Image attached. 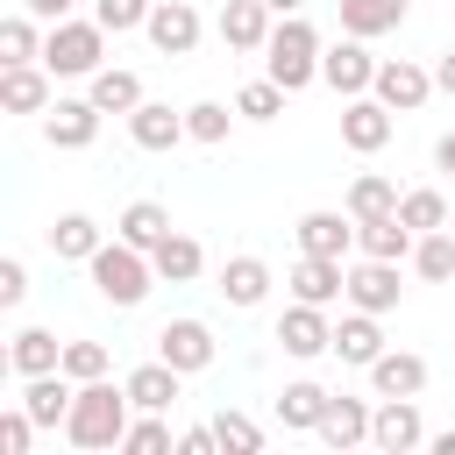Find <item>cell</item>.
<instances>
[{
  "instance_id": "7c38bea8",
  "label": "cell",
  "mask_w": 455,
  "mask_h": 455,
  "mask_svg": "<svg viewBox=\"0 0 455 455\" xmlns=\"http://www.w3.org/2000/svg\"><path fill=\"white\" fill-rule=\"evenodd\" d=\"M50 64H0V107L7 114H50L57 100H50Z\"/></svg>"
},
{
  "instance_id": "f35d334b",
  "label": "cell",
  "mask_w": 455,
  "mask_h": 455,
  "mask_svg": "<svg viewBox=\"0 0 455 455\" xmlns=\"http://www.w3.org/2000/svg\"><path fill=\"white\" fill-rule=\"evenodd\" d=\"M213 434H220V448H235V455H256V448H263V427H256L249 412H228V405L213 412Z\"/></svg>"
},
{
  "instance_id": "ee69618b",
  "label": "cell",
  "mask_w": 455,
  "mask_h": 455,
  "mask_svg": "<svg viewBox=\"0 0 455 455\" xmlns=\"http://www.w3.org/2000/svg\"><path fill=\"white\" fill-rule=\"evenodd\" d=\"M28 299V270H21V256H0V306H21Z\"/></svg>"
},
{
  "instance_id": "5bb4252c",
  "label": "cell",
  "mask_w": 455,
  "mask_h": 455,
  "mask_svg": "<svg viewBox=\"0 0 455 455\" xmlns=\"http://www.w3.org/2000/svg\"><path fill=\"white\" fill-rule=\"evenodd\" d=\"M149 43H156L164 57H192V50H199V7L156 0V7H149Z\"/></svg>"
},
{
  "instance_id": "52a82bcc",
  "label": "cell",
  "mask_w": 455,
  "mask_h": 455,
  "mask_svg": "<svg viewBox=\"0 0 455 455\" xmlns=\"http://www.w3.org/2000/svg\"><path fill=\"white\" fill-rule=\"evenodd\" d=\"M341 142H348L355 156H377V149L391 142V107H384L377 92H355V100H341Z\"/></svg>"
},
{
  "instance_id": "9c48e42d",
  "label": "cell",
  "mask_w": 455,
  "mask_h": 455,
  "mask_svg": "<svg viewBox=\"0 0 455 455\" xmlns=\"http://www.w3.org/2000/svg\"><path fill=\"white\" fill-rule=\"evenodd\" d=\"M419 441H427V419H419L412 398H384V405L370 412V448H384V455H412Z\"/></svg>"
},
{
  "instance_id": "7a4b0ae2",
  "label": "cell",
  "mask_w": 455,
  "mask_h": 455,
  "mask_svg": "<svg viewBox=\"0 0 455 455\" xmlns=\"http://www.w3.org/2000/svg\"><path fill=\"white\" fill-rule=\"evenodd\" d=\"M320 28L306 21V14H284L277 28H270V43H263V71L284 85V92H306L313 78H320Z\"/></svg>"
},
{
  "instance_id": "7bdbcfd3",
  "label": "cell",
  "mask_w": 455,
  "mask_h": 455,
  "mask_svg": "<svg viewBox=\"0 0 455 455\" xmlns=\"http://www.w3.org/2000/svg\"><path fill=\"white\" fill-rule=\"evenodd\" d=\"M28 441H36V419H28V405L0 412V455H28Z\"/></svg>"
},
{
  "instance_id": "484cf974",
  "label": "cell",
  "mask_w": 455,
  "mask_h": 455,
  "mask_svg": "<svg viewBox=\"0 0 455 455\" xmlns=\"http://www.w3.org/2000/svg\"><path fill=\"white\" fill-rule=\"evenodd\" d=\"M50 256H57V263H92V256H100V220H92V213H57Z\"/></svg>"
},
{
  "instance_id": "f546056e",
  "label": "cell",
  "mask_w": 455,
  "mask_h": 455,
  "mask_svg": "<svg viewBox=\"0 0 455 455\" xmlns=\"http://www.w3.org/2000/svg\"><path fill=\"white\" fill-rule=\"evenodd\" d=\"M7 363H14L21 377H43V370H64V341H57L50 327H21V334H14V348H7Z\"/></svg>"
},
{
  "instance_id": "f907efd6",
  "label": "cell",
  "mask_w": 455,
  "mask_h": 455,
  "mask_svg": "<svg viewBox=\"0 0 455 455\" xmlns=\"http://www.w3.org/2000/svg\"><path fill=\"white\" fill-rule=\"evenodd\" d=\"M263 7H270V14H299L306 0H263Z\"/></svg>"
},
{
  "instance_id": "7402d4cb",
  "label": "cell",
  "mask_w": 455,
  "mask_h": 455,
  "mask_svg": "<svg viewBox=\"0 0 455 455\" xmlns=\"http://www.w3.org/2000/svg\"><path fill=\"white\" fill-rule=\"evenodd\" d=\"M121 384H128V398H135V412H171V398H178V384H185V370H171V363L156 355V363H142V370H128Z\"/></svg>"
},
{
  "instance_id": "8fae6325",
  "label": "cell",
  "mask_w": 455,
  "mask_h": 455,
  "mask_svg": "<svg viewBox=\"0 0 455 455\" xmlns=\"http://www.w3.org/2000/svg\"><path fill=\"white\" fill-rule=\"evenodd\" d=\"M156 355H164L171 370L199 377V370L213 363V327H206V320H164V334H156Z\"/></svg>"
},
{
  "instance_id": "ab89813d",
  "label": "cell",
  "mask_w": 455,
  "mask_h": 455,
  "mask_svg": "<svg viewBox=\"0 0 455 455\" xmlns=\"http://www.w3.org/2000/svg\"><path fill=\"white\" fill-rule=\"evenodd\" d=\"M121 448H128V455H164V448H178V434H171V427H164L156 412H142V419H128Z\"/></svg>"
},
{
  "instance_id": "f1b7e54d",
  "label": "cell",
  "mask_w": 455,
  "mask_h": 455,
  "mask_svg": "<svg viewBox=\"0 0 455 455\" xmlns=\"http://www.w3.org/2000/svg\"><path fill=\"white\" fill-rule=\"evenodd\" d=\"M320 441H327V448H355V441H370V405L334 391L327 412H320Z\"/></svg>"
},
{
  "instance_id": "e575fe53",
  "label": "cell",
  "mask_w": 455,
  "mask_h": 455,
  "mask_svg": "<svg viewBox=\"0 0 455 455\" xmlns=\"http://www.w3.org/2000/svg\"><path fill=\"white\" fill-rule=\"evenodd\" d=\"M412 270H419L427 284H448V277H455V235H448V228L419 235V242H412Z\"/></svg>"
},
{
  "instance_id": "4316f807",
  "label": "cell",
  "mask_w": 455,
  "mask_h": 455,
  "mask_svg": "<svg viewBox=\"0 0 455 455\" xmlns=\"http://www.w3.org/2000/svg\"><path fill=\"white\" fill-rule=\"evenodd\" d=\"M149 263H156V277H164V284H192V277L206 270V249H199L192 235H178V228H171V235L149 249Z\"/></svg>"
},
{
  "instance_id": "9a60e30c",
  "label": "cell",
  "mask_w": 455,
  "mask_h": 455,
  "mask_svg": "<svg viewBox=\"0 0 455 455\" xmlns=\"http://www.w3.org/2000/svg\"><path fill=\"white\" fill-rule=\"evenodd\" d=\"M299 249L306 256H348L355 249V213H327V206H313V213H299Z\"/></svg>"
},
{
  "instance_id": "30bf717a",
  "label": "cell",
  "mask_w": 455,
  "mask_h": 455,
  "mask_svg": "<svg viewBox=\"0 0 455 455\" xmlns=\"http://www.w3.org/2000/svg\"><path fill=\"white\" fill-rule=\"evenodd\" d=\"M391 114H412V107H427V92H434V71H419L412 57H384L377 64V85H370Z\"/></svg>"
},
{
  "instance_id": "c3c4849f",
  "label": "cell",
  "mask_w": 455,
  "mask_h": 455,
  "mask_svg": "<svg viewBox=\"0 0 455 455\" xmlns=\"http://www.w3.org/2000/svg\"><path fill=\"white\" fill-rule=\"evenodd\" d=\"M434 164H441V171H448V178H455V128H448V135H441V142H434Z\"/></svg>"
},
{
  "instance_id": "d4e9b609",
  "label": "cell",
  "mask_w": 455,
  "mask_h": 455,
  "mask_svg": "<svg viewBox=\"0 0 455 455\" xmlns=\"http://www.w3.org/2000/svg\"><path fill=\"white\" fill-rule=\"evenodd\" d=\"M85 85H92L85 100H92L100 114H135V107H142V78H135V71H121V64H100Z\"/></svg>"
},
{
  "instance_id": "d590c367",
  "label": "cell",
  "mask_w": 455,
  "mask_h": 455,
  "mask_svg": "<svg viewBox=\"0 0 455 455\" xmlns=\"http://www.w3.org/2000/svg\"><path fill=\"white\" fill-rule=\"evenodd\" d=\"M284 100H291V92L263 71V78H249V85L235 92V114H242V121H277V114H284Z\"/></svg>"
},
{
  "instance_id": "4fadbf2b",
  "label": "cell",
  "mask_w": 455,
  "mask_h": 455,
  "mask_svg": "<svg viewBox=\"0 0 455 455\" xmlns=\"http://www.w3.org/2000/svg\"><path fill=\"white\" fill-rule=\"evenodd\" d=\"M398 263H384V256H363V263H348V306H363V313H391L398 306Z\"/></svg>"
},
{
  "instance_id": "83f0119b",
  "label": "cell",
  "mask_w": 455,
  "mask_h": 455,
  "mask_svg": "<svg viewBox=\"0 0 455 455\" xmlns=\"http://www.w3.org/2000/svg\"><path fill=\"white\" fill-rule=\"evenodd\" d=\"M327 398H334V391H320L313 377H299V384H284V391H277V419H284L291 434H320V412H327Z\"/></svg>"
},
{
  "instance_id": "d6a6232c",
  "label": "cell",
  "mask_w": 455,
  "mask_h": 455,
  "mask_svg": "<svg viewBox=\"0 0 455 455\" xmlns=\"http://www.w3.org/2000/svg\"><path fill=\"white\" fill-rule=\"evenodd\" d=\"M114 235H121V242H135V249H156V242L171 235V213H164L156 199H135V206H121Z\"/></svg>"
},
{
  "instance_id": "6da1fadb",
  "label": "cell",
  "mask_w": 455,
  "mask_h": 455,
  "mask_svg": "<svg viewBox=\"0 0 455 455\" xmlns=\"http://www.w3.org/2000/svg\"><path fill=\"white\" fill-rule=\"evenodd\" d=\"M128 412H135L128 384H107V377H92V384H78V398H71L64 441H71V448H121V434H128Z\"/></svg>"
},
{
  "instance_id": "d6986e66",
  "label": "cell",
  "mask_w": 455,
  "mask_h": 455,
  "mask_svg": "<svg viewBox=\"0 0 455 455\" xmlns=\"http://www.w3.org/2000/svg\"><path fill=\"white\" fill-rule=\"evenodd\" d=\"M71 398H78V384H71L64 370L28 377V391H21V405H28V419H36V427H64V419H71Z\"/></svg>"
},
{
  "instance_id": "cb8c5ba5",
  "label": "cell",
  "mask_w": 455,
  "mask_h": 455,
  "mask_svg": "<svg viewBox=\"0 0 455 455\" xmlns=\"http://www.w3.org/2000/svg\"><path fill=\"white\" fill-rule=\"evenodd\" d=\"M412 242H419V235H412V228H405L398 213H377V220H355V249H363V256H384V263H405V256H412Z\"/></svg>"
},
{
  "instance_id": "836d02e7",
  "label": "cell",
  "mask_w": 455,
  "mask_h": 455,
  "mask_svg": "<svg viewBox=\"0 0 455 455\" xmlns=\"http://www.w3.org/2000/svg\"><path fill=\"white\" fill-rule=\"evenodd\" d=\"M398 199H405V192H398V185H391L384 171H363V178L348 185V213H355V220H377V213H398Z\"/></svg>"
},
{
  "instance_id": "603a6c76",
  "label": "cell",
  "mask_w": 455,
  "mask_h": 455,
  "mask_svg": "<svg viewBox=\"0 0 455 455\" xmlns=\"http://www.w3.org/2000/svg\"><path fill=\"white\" fill-rule=\"evenodd\" d=\"M213 28H220L228 50H263V43H270V7H263V0H228Z\"/></svg>"
},
{
  "instance_id": "60d3db41",
  "label": "cell",
  "mask_w": 455,
  "mask_h": 455,
  "mask_svg": "<svg viewBox=\"0 0 455 455\" xmlns=\"http://www.w3.org/2000/svg\"><path fill=\"white\" fill-rule=\"evenodd\" d=\"M64 377H71V384L107 377V341H64Z\"/></svg>"
},
{
  "instance_id": "ac0fdd59",
  "label": "cell",
  "mask_w": 455,
  "mask_h": 455,
  "mask_svg": "<svg viewBox=\"0 0 455 455\" xmlns=\"http://www.w3.org/2000/svg\"><path fill=\"white\" fill-rule=\"evenodd\" d=\"M377 320H384V313H363V306L341 313V327H334V355L355 363V370H370V363L384 355V327H377Z\"/></svg>"
},
{
  "instance_id": "e0dca14e",
  "label": "cell",
  "mask_w": 455,
  "mask_h": 455,
  "mask_svg": "<svg viewBox=\"0 0 455 455\" xmlns=\"http://www.w3.org/2000/svg\"><path fill=\"white\" fill-rule=\"evenodd\" d=\"M43 135H50V149H92V135H100V107H92V100H57L50 121H43Z\"/></svg>"
},
{
  "instance_id": "277c9868",
  "label": "cell",
  "mask_w": 455,
  "mask_h": 455,
  "mask_svg": "<svg viewBox=\"0 0 455 455\" xmlns=\"http://www.w3.org/2000/svg\"><path fill=\"white\" fill-rule=\"evenodd\" d=\"M43 64L57 71V78H92L100 64H107V28L100 21H50V36H43Z\"/></svg>"
},
{
  "instance_id": "7dc6e473",
  "label": "cell",
  "mask_w": 455,
  "mask_h": 455,
  "mask_svg": "<svg viewBox=\"0 0 455 455\" xmlns=\"http://www.w3.org/2000/svg\"><path fill=\"white\" fill-rule=\"evenodd\" d=\"M434 92H448V100H455V50L434 64Z\"/></svg>"
},
{
  "instance_id": "816d5d0a",
  "label": "cell",
  "mask_w": 455,
  "mask_h": 455,
  "mask_svg": "<svg viewBox=\"0 0 455 455\" xmlns=\"http://www.w3.org/2000/svg\"><path fill=\"white\" fill-rule=\"evenodd\" d=\"M448 235H455V213H448Z\"/></svg>"
},
{
  "instance_id": "ba28073f",
  "label": "cell",
  "mask_w": 455,
  "mask_h": 455,
  "mask_svg": "<svg viewBox=\"0 0 455 455\" xmlns=\"http://www.w3.org/2000/svg\"><path fill=\"white\" fill-rule=\"evenodd\" d=\"M277 341H284V355H299V363L327 355V348H334L327 306H306V299H291V306H284V320H277Z\"/></svg>"
},
{
  "instance_id": "44dd1931",
  "label": "cell",
  "mask_w": 455,
  "mask_h": 455,
  "mask_svg": "<svg viewBox=\"0 0 455 455\" xmlns=\"http://www.w3.org/2000/svg\"><path fill=\"white\" fill-rule=\"evenodd\" d=\"M220 299L242 306V313L263 306V299H270V263H263V256H228V263H220Z\"/></svg>"
},
{
  "instance_id": "f6af8a7d",
  "label": "cell",
  "mask_w": 455,
  "mask_h": 455,
  "mask_svg": "<svg viewBox=\"0 0 455 455\" xmlns=\"http://www.w3.org/2000/svg\"><path fill=\"white\" fill-rule=\"evenodd\" d=\"M213 448H220L213 427H185V434H178V455H213Z\"/></svg>"
},
{
  "instance_id": "74e56055",
  "label": "cell",
  "mask_w": 455,
  "mask_h": 455,
  "mask_svg": "<svg viewBox=\"0 0 455 455\" xmlns=\"http://www.w3.org/2000/svg\"><path fill=\"white\" fill-rule=\"evenodd\" d=\"M149 7L156 0H92V21L107 36H128V28H149Z\"/></svg>"
},
{
  "instance_id": "3957f363",
  "label": "cell",
  "mask_w": 455,
  "mask_h": 455,
  "mask_svg": "<svg viewBox=\"0 0 455 455\" xmlns=\"http://www.w3.org/2000/svg\"><path fill=\"white\" fill-rule=\"evenodd\" d=\"M92 270V291L107 299V306H142L149 299V284H156V263H149V249H135V242H100V256L85 263Z\"/></svg>"
},
{
  "instance_id": "4dcf8cb0",
  "label": "cell",
  "mask_w": 455,
  "mask_h": 455,
  "mask_svg": "<svg viewBox=\"0 0 455 455\" xmlns=\"http://www.w3.org/2000/svg\"><path fill=\"white\" fill-rule=\"evenodd\" d=\"M405 21V0H341V36H391Z\"/></svg>"
},
{
  "instance_id": "5b68a950",
  "label": "cell",
  "mask_w": 455,
  "mask_h": 455,
  "mask_svg": "<svg viewBox=\"0 0 455 455\" xmlns=\"http://www.w3.org/2000/svg\"><path fill=\"white\" fill-rule=\"evenodd\" d=\"M320 78H327L341 100H355V92H370V85H377V57L363 50V36H341V43H327V50H320Z\"/></svg>"
},
{
  "instance_id": "bcb514c9",
  "label": "cell",
  "mask_w": 455,
  "mask_h": 455,
  "mask_svg": "<svg viewBox=\"0 0 455 455\" xmlns=\"http://www.w3.org/2000/svg\"><path fill=\"white\" fill-rule=\"evenodd\" d=\"M21 7H28V14H36V21H64V14H71V7H78V0H21Z\"/></svg>"
},
{
  "instance_id": "2e32d148",
  "label": "cell",
  "mask_w": 455,
  "mask_h": 455,
  "mask_svg": "<svg viewBox=\"0 0 455 455\" xmlns=\"http://www.w3.org/2000/svg\"><path fill=\"white\" fill-rule=\"evenodd\" d=\"M370 384H377V398H419V391H427V355L384 348V355L370 363Z\"/></svg>"
},
{
  "instance_id": "ffe728a7",
  "label": "cell",
  "mask_w": 455,
  "mask_h": 455,
  "mask_svg": "<svg viewBox=\"0 0 455 455\" xmlns=\"http://www.w3.org/2000/svg\"><path fill=\"white\" fill-rule=\"evenodd\" d=\"M128 135H135V149H178L192 128H185V114H171L164 100H142V107L128 114Z\"/></svg>"
},
{
  "instance_id": "681fc988",
  "label": "cell",
  "mask_w": 455,
  "mask_h": 455,
  "mask_svg": "<svg viewBox=\"0 0 455 455\" xmlns=\"http://www.w3.org/2000/svg\"><path fill=\"white\" fill-rule=\"evenodd\" d=\"M434 455H455V427H448V434H434Z\"/></svg>"
},
{
  "instance_id": "8d00e7d4",
  "label": "cell",
  "mask_w": 455,
  "mask_h": 455,
  "mask_svg": "<svg viewBox=\"0 0 455 455\" xmlns=\"http://www.w3.org/2000/svg\"><path fill=\"white\" fill-rule=\"evenodd\" d=\"M398 220H405L412 235H434V228H448V199H441L434 185H419V192L398 199Z\"/></svg>"
},
{
  "instance_id": "b9f144b4",
  "label": "cell",
  "mask_w": 455,
  "mask_h": 455,
  "mask_svg": "<svg viewBox=\"0 0 455 455\" xmlns=\"http://www.w3.org/2000/svg\"><path fill=\"white\" fill-rule=\"evenodd\" d=\"M228 107L220 100H199V107H185V128H192V142H228Z\"/></svg>"
},
{
  "instance_id": "8992f818",
  "label": "cell",
  "mask_w": 455,
  "mask_h": 455,
  "mask_svg": "<svg viewBox=\"0 0 455 455\" xmlns=\"http://www.w3.org/2000/svg\"><path fill=\"white\" fill-rule=\"evenodd\" d=\"M284 284H291V299H306V306H334V299H348V263L299 249V263L284 270Z\"/></svg>"
},
{
  "instance_id": "1f68e13d",
  "label": "cell",
  "mask_w": 455,
  "mask_h": 455,
  "mask_svg": "<svg viewBox=\"0 0 455 455\" xmlns=\"http://www.w3.org/2000/svg\"><path fill=\"white\" fill-rule=\"evenodd\" d=\"M43 36H50V28H36L28 7L7 14V21H0V64H43Z\"/></svg>"
}]
</instances>
